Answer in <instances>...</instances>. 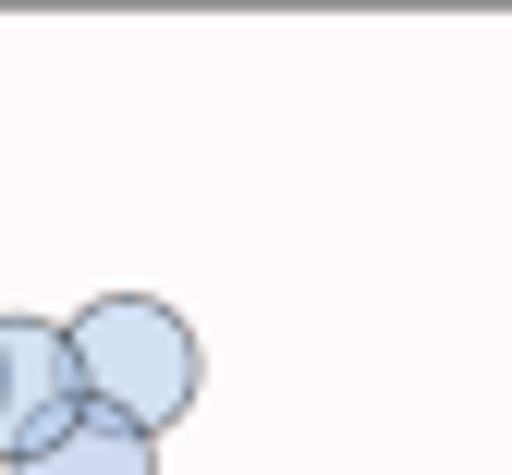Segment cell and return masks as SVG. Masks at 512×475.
Returning <instances> with one entry per match:
<instances>
[{
    "mask_svg": "<svg viewBox=\"0 0 512 475\" xmlns=\"http://www.w3.org/2000/svg\"><path fill=\"white\" fill-rule=\"evenodd\" d=\"M61 342H74V390H86V415L135 427V439L183 427V415H196V390H208L196 329H183L159 293H98V305L61 317Z\"/></svg>",
    "mask_w": 512,
    "mask_h": 475,
    "instance_id": "6da1fadb",
    "label": "cell"
},
{
    "mask_svg": "<svg viewBox=\"0 0 512 475\" xmlns=\"http://www.w3.org/2000/svg\"><path fill=\"white\" fill-rule=\"evenodd\" d=\"M74 415H86V390H74L61 317H0V475H13L25 451H49Z\"/></svg>",
    "mask_w": 512,
    "mask_h": 475,
    "instance_id": "7a4b0ae2",
    "label": "cell"
},
{
    "mask_svg": "<svg viewBox=\"0 0 512 475\" xmlns=\"http://www.w3.org/2000/svg\"><path fill=\"white\" fill-rule=\"evenodd\" d=\"M13 475H159V439H135V427H110V415H74L49 451H25Z\"/></svg>",
    "mask_w": 512,
    "mask_h": 475,
    "instance_id": "3957f363",
    "label": "cell"
}]
</instances>
